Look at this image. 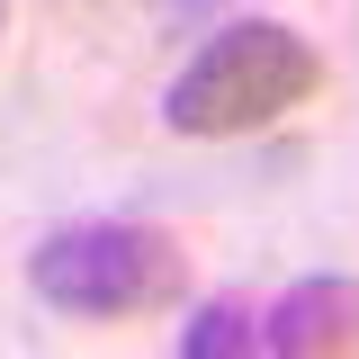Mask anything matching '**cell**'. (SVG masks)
Wrapping results in <instances>:
<instances>
[{
	"mask_svg": "<svg viewBox=\"0 0 359 359\" xmlns=\"http://www.w3.org/2000/svg\"><path fill=\"white\" fill-rule=\"evenodd\" d=\"M323 90V54L278 18H224L162 90L171 135H252Z\"/></svg>",
	"mask_w": 359,
	"mask_h": 359,
	"instance_id": "6da1fadb",
	"label": "cell"
},
{
	"mask_svg": "<svg viewBox=\"0 0 359 359\" xmlns=\"http://www.w3.org/2000/svg\"><path fill=\"white\" fill-rule=\"evenodd\" d=\"M27 287L36 306L72 314V323H126V314H162L189 297V252L162 224H63L27 252Z\"/></svg>",
	"mask_w": 359,
	"mask_h": 359,
	"instance_id": "7a4b0ae2",
	"label": "cell"
},
{
	"mask_svg": "<svg viewBox=\"0 0 359 359\" xmlns=\"http://www.w3.org/2000/svg\"><path fill=\"white\" fill-rule=\"evenodd\" d=\"M261 351H278V359H351L359 351V278H341V269L297 278L261 314Z\"/></svg>",
	"mask_w": 359,
	"mask_h": 359,
	"instance_id": "3957f363",
	"label": "cell"
},
{
	"mask_svg": "<svg viewBox=\"0 0 359 359\" xmlns=\"http://www.w3.org/2000/svg\"><path fill=\"white\" fill-rule=\"evenodd\" d=\"M252 341H261V323L243 297H216L180 323V359H252Z\"/></svg>",
	"mask_w": 359,
	"mask_h": 359,
	"instance_id": "277c9868",
	"label": "cell"
},
{
	"mask_svg": "<svg viewBox=\"0 0 359 359\" xmlns=\"http://www.w3.org/2000/svg\"><path fill=\"white\" fill-rule=\"evenodd\" d=\"M189 9H216V0H162V18H189Z\"/></svg>",
	"mask_w": 359,
	"mask_h": 359,
	"instance_id": "5b68a950",
	"label": "cell"
},
{
	"mask_svg": "<svg viewBox=\"0 0 359 359\" xmlns=\"http://www.w3.org/2000/svg\"><path fill=\"white\" fill-rule=\"evenodd\" d=\"M0 18H9V0H0Z\"/></svg>",
	"mask_w": 359,
	"mask_h": 359,
	"instance_id": "8992f818",
	"label": "cell"
}]
</instances>
